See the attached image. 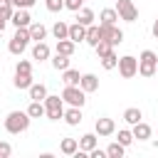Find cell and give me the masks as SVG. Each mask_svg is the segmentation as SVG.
<instances>
[{
    "instance_id": "obj_34",
    "label": "cell",
    "mask_w": 158,
    "mask_h": 158,
    "mask_svg": "<svg viewBox=\"0 0 158 158\" xmlns=\"http://www.w3.org/2000/svg\"><path fill=\"white\" fill-rule=\"evenodd\" d=\"M118 143H121V146H131V143H133V131L121 128V131H118Z\"/></svg>"
},
{
    "instance_id": "obj_5",
    "label": "cell",
    "mask_w": 158,
    "mask_h": 158,
    "mask_svg": "<svg viewBox=\"0 0 158 158\" xmlns=\"http://www.w3.org/2000/svg\"><path fill=\"white\" fill-rule=\"evenodd\" d=\"M86 91L81 89V86H64V91H62V99L69 104V106H84V101H86V96H84Z\"/></svg>"
},
{
    "instance_id": "obj_13",
    "label": "cell",
    "mask_w": 158,
    "mask_h": 158,
    "mask_svg": "<svg viewBox=\"0 0 158 158\" xmlns=\"http://www.w3.org/2000/svg\"><path fill=\"white\" fill-rule=\"evenodd\" d=\"M77 22L84 25V27L94 25V12H91L89 7H79V10H77Z\"/></svg>"
},
{
    "instance_id": "obj_41",
    "label": "cell",
    "mask_w": 158,
    "mask_h": 158,
    "mask_svg": "<svg viewBox=\"0 0 158 158\" xmlns=\"http://www.w3.org/2000/svg\"><path fill=\"white\" fill-rule=\"evenodd\" d=\"M153 37H158V20L153 22Z\"/></svg>"
},
{
    "instance_id": "obj_2",
    "label": "cell",
    "mask_w": 158,
    "mask_h": 158,
    "mask_svg": "<svg viewBox=\"0 0 158 158\" xmlns=\"http://www.w3.org/2000/svg\"><path fill=\"white\" fill-rule=\"evenodd\" d=\"M30 27H17V32L12 35V40H10V44H7V49H10V54H22L25 49H27V44H30Z\"/></svg>"
},
{
    "instance_id": "obj_33",
    "label": "cell",
    "mask_w": 158,
    "mask_h": 158,
    "mask_svg": "<svg viewBox=\"0 0 158 158\" xmlns=\"http://www.w3.org/2000/svg\"><path fill=\"white\" fill-rule=\"evenodd\" d=\"M123 148H126V146H121V143H111V146L106 148V156H109V158H121V156H123Z\"/></svg>"
},
{
    "instance_id": "obj_3",
    "label": "cell",
    "mask_w": 158,
    "mask_h": 158,
    "mask_svg": "<svg viewBox=\"0 0 158 158\" xmlns=\"http://www.w3.org/2000/svg\"><path fill=\"white\" fill-rule=\"evenodd\" d=\"M156 67H158L156 52H151V49L141 52V57H138V74L141 77H153L156 74Z\"/></svg>"
},
{
    "instance_id": "obj_10",
    "label": "cell",
    "mask_w": 158,
    "mask_h": 158,
    "mask_svg": "<svg viewBox=\"0 0 158 158\" xmlns=\"http://www.w3.org/2000/svg\"><path fill=\"white\" fill-rule=\"evenodd\" d=\"M116 131V123L111 118H96V136H111Z\"/></svg>"
},
{
    "instance_id": "obj_9",
    "label": "cell",
    "mask_w": 158,
    "mask_h": 158,
    "mask_svg": "<svg viewBox=\"0 0 158 158\" xmlns=\"http://www.w3.org/2000/svg\"><path fill=\"white\" fill-rule=\"evenodd\" d=\"M15 27H30L32 25V17L27 12V7H17V12H12V20H10Z\"/></svg>"
},
{
    "instance_id": "obj_8",
    "label": "cell",
    "mask_w": 158,
    "mask_h": 158,
    "mask_svg": "<svg viewBox=\"0 0 158 158\" xmlns=\"http://www.w3.org/2000/svg\"><path fill=\"white\" fill-rule=\"evenodd\" d=\"M101 35H104V40H106V42H111L114 47L123 42V32H121L116 25H101Z\"/></svg>"
},
{
    "instance_id": "obj_30",
    "label": "cell",
    "mask_w": 158,
    "mask_h": 158,
    "mask_svg": "<svg viewBox=\"0 0 158 158\" xmlns=\"http://www.w3.org/2000/svg\"><path fill=\"white\" fill-rule=\"evenodd\" d=\"M15 86L17 89H30L32 86V74H17L15 72Z\"/></svg>"
},
{
    "instance_id": "obj_39",
    "label": "cell",
    "mask_w": 158,
    "mask_h": 158,
    "mask_svg": "<svg viewBox=\"0 0 158 158\" xmlns=\"http://www.w3.org/2000/svg\"><path fill=\"white\" fill-rule=\"evenodd\" d=\"M89 156H91V158H106V151H99V148H94V151H89Z\"/></svg>"
},
{
    "instance_id": "obj_29",
    "label": "cell",
    "mask_w": 158,
    "mask_h": 158,
    "mask_svg": "<svg viewBox=\"0 0 158 158\" xmlns=\"http://www.w3.org/2000/svg\"><path fill=\"white\" fill-rule=\"evenodd\" d=\"M12 12H15V10H12L10 2H2V5H0V27H2V30H5V22L12 20Z\"/></svg>"
},
{
    "instance_id": "obj_4",
    "label": "cell",
    "mask_w": 158,
    "mask_h": 158,
    "mask_svg": "<svg viewBox=\"0 0 158 158\" xmlns=\"http://www.w3.org/2000/svg\"><path fill=\"white\" fill-rule=\"evenodd\" d=\"M44 109H47V118H52V121L64 118V99H59V96H47V99H44Z\"/></svg>"
},
{
    "instance_id": "obj_44",
    "label": "cell",
    "mask_w": 158,
    "mask_h": 158,
    "mask_svg": "<svg viewBox=\"0 0 158 158\" xmlns=\"http://www.w3.org/2000/svg\"><path fill=\"white\" fill-rule=\"evenodd\" d=\"M2 2H5V0H0V5H2Z\"/></svg>"
},
{
    "instance_id": "obj_45",
    "label": "cell",
    "mask_w": 158,
    "mask_h": 158,
    "mask_svg": "<svg viewBox=\"0 0 158 158\" xmlns=\"http://www.w3.org/2000/svg\"><path fill=\"white\" fill-rule=\"evenodd\" d=\"M0 35H2V27H0Z\"/></svg>"
},
{
    "instance_id": "obj_12",
    "label": "cell",
    "mask_w": 158,
    "mask_h": 158,
    "mask_svg": "<svg viewBox=\"0 0 158 158\" xmlns=\"http://www.w3.org/2000/svg\"><path fill=\"white\" fill-rule=\"evenodd\" d=\"M101 40H104V35H101V25H99V27H96V25H89V27H86V42H89L91 47H96Z\"/></svg>"
},
{
    "instance_id": "obj_16",
    "label": "cell",
    "mask_w": 158,
    "mask_h": 158,
    "mask_svg": "<svg viewBox=\"0 0 158 158\" xmlns=\"http://www.w3.org/2000/svg\"><path fill=\"white\" fill-rule=\"evenodd\" d=\"M64 121H67L69 126H77V123H81V109H79V106H72V109H67V111H64Z\"/></svg>"
},
{
    "instance_id": "obj_17",
    "label": "cell",
    "mask_w": 158,
    "mask_h": 158,
    "mask_svg": "<svg viewBox=\"0 0 158 158\" xmlns=\"http://www.w3.org/2000/svg\"><path fill=\"white\" fill-rule=\"evenodd\" d=\"M133 138H138V141L151 138V126H148V123H143V121L133 123Z\"/></svg>"
},
{
    "instance_id": "obj_24",
    "label": "cell",
    "mask_w": 158,
    "mask_h": 158,
    "mask_svg": "<svg viewBox=\"0 0 158 158\" xmlns=\"http://www.w3.org/2000/svg\"><path fill=\"white\" fill-rule=\"evenodd\" d=\"M52 32H54V37H57V40H67V37H69V25L59 20V22H54Z\"/></svg>"
},
{
    "instance_id": "obj_36",
    "label": "cell",
    "mask_w": 158,
    "mask_h": 158,
    "mask_svg": "<svg viewBox=\"0 0 158 158\" xmlns=\"http://www.w3.org/2000/svg\"><path fill=\"white\" fill-rule=\"evenodd\" d=\"M64 7V0H47V10L49 12H59Z\"/></svg>"
},
{
    "instance_id": "obj_11",
    "label": "cell",
    "mask_w": 158,
    "mask_h": 158,
    "mask_svg": "<svg viewBox=\"0 0 158 158\" xmlns=\"http://www.w3.org/2000/svg\"><path fill=\"white\" fill-rule=\"evenodd\" d=\"M69 40L77 44V42H81V40H86V27L84 25H79V22H74V25H69Z\"/></svg>"
},
{
    "instance_id": "obj_19",
    "label": "cell",
    "mask_w": 158,
    "mask_h": 158,
    "mask_svg": "<svg viewBox=\"0 0 158 158\" xmlns=\"http://www.w3.org/2000/svg\"><path fill=\"white\" fill-rule=\"evenodd\" d=\"M79 148L86 151V153L94 151V148H96V133H84V136L79 138Z\"/></svg>"
},
{
    "instance_id": "obj_20",
    "label": "cell",
    "mask_w": 158,
    "mask_h": 158,
    "mask_svg": "<svg viewBox=\"0 0 158 158\" xmlns=\"http://www.w3.org/2000/svg\"><path fill=\"white\" fill-rule=\"evenodd\" d=\"M44 35H47V27H44L42 22H32V25H30V37H32V40L42 42V40H44Z\"/></svg>"
},
{
    "instance_id": "obj_22",
    "label": "cell",
    "mask_w": 158,
    "mask_h": 158,
    "mask_svg": "<svg viewBox=\"0 0 158 158\" xmlns=\"http://www.w3.org/2000/svg\"><path fill=\"white\" fill-rule=\"evenodd\" d=\"M57 52L72 57V54H74V42H72L69 37H67V40H57Z\"/></svg>"
},
{
    "instance_id": "obj_18",
    "label": "cell",
    "mask_w": 158,
    "mask_h": 158,
    "mask_svg": "<svg viewBox=\"0 0 158 158\" xmlns=\"http://www.w3.org/2000/svg\"><path fill=\"white\" fill-rule=\"evenodd\" d=\"M30 99L32 101H44L47 99V86L44 84H32L30 86Z\"/></svg>"
},
{
    "instance_id": "obj_28",
    "label": "cell",
    "mask_w": 158,
    "mask_h": 158,
    "mask_svg": "<svg viewBox=\"0 0 158 158\" xmlns=\"http://www.w3.org/2000/svg\"><path fill=\"white\" fill-rule=\"evenodd\" d=\"M143 116H141V109H136V106H131V109H126L123 111V121L126 123H138Z\"/></svg>"
},
{
    "instance_id": "obj_40",
    "label": "cell",
    "mask_w": 158,
    "mask_h": 158,
    "mask_svg": "<svg viewBox=\"0 0 158 158\" xmlns=\"http://www.w3.org/2000/svg\"><path fill=\"white\" fill-rule=\"evenodd\" d=\"M35 0H17V7H32Z\"/></svg>"
},
{
    "instance_id": "obj_35",
    "label": "cell",
    "mask_w": 158,
    "mask_h": 158,
    "mask_svg": "<svg viewBox=\"0 0 158 158\" xmlns=\"http://www.w3.org/2000/svg\"><path fill=\"white\" fill-rule=\"evenodd\" d=\"M17 74H32V64L27 62V59H20L17 62V69H15Z\"/></svg>"
},
{
    "instance_id": "obj_27",
    "label": "cell",
    "mask_w": 158,
    "mask_h": 158,
    "mask_svg": "<svg viewBox=\"0 0 158 158\" xmlns=\"http://www.w3.org/2000/svg\"><path fill=\"white\" fill-rule=\"evenodd\" d=\"M27 114H30V118H40V116L47 114V109L42 106V101H32V104L27 106Z\"/></svg>"
},
{
    "instance_id": "obj_1",
    "label": "cell",
    "mask_w": 158,
    "mask_h": 158,
    "mask_svg": "<svg viewBox=\"0 0 158 158\" xmlns=\"http://www.w3.org/2000/svg\"><path fill=\"white\" fill-rule=\"evenodd\" d=\"M30 126V114L27 111H10L5 118V131L7 133H22Z\"/></svg>"
},
{
    "instance_id": "obj_43",
    "label": "cell",
    "mask_w": 158,
    "mask_h": 158,
    "mask_svg": "<svg viewBox=\"0 0 158 158\" xmlns=\"http://www.w3.org/2000/svg\"><path fill=\"white\" fill-rule=\"evenodd\" d=\"M156 74H158V67H156Z\"/></svg>"
},
{
    "instance_id": "obj_6",
    "label": "cell",
    "mask_w": 158,
    "mask_h": 158,
    "mask_svg": "<svg viewBox=\"0 0 158 158\" xmlns=\"http://www.w3.org/2000/svg\"><path fill=\"white\" fill-rule=\"evenodd\" d=\"M118 72H121V77H123V79L136 77V72H138V59H136V57H131V54L121 57V59H118Z\"/></svg>"
},
{
    "instance_id": "obj_32",
    "label": "cell",
    "mask_w": 158,
    "mask_h": 158,
    "mask_svg": "<svg viewBox=\"0 0 158 158\" xmlns=\"http://www.w3.org/2000/svg\"><path fill=\"white\" fill-rule=\"evenodd\" d=\"M101 67L104 69H114V67H118V57L111 52V54H106V57H101Z\"/></svg>"
},
{
    "instance_id": "obj_26",
    "label": "cell",
    "mask_w": 158,
    "mask_h": 158,
    "mask_svg": "<svg viewBox=\"0 0 158 158\" xmlns=\"http://www.w3.org/2000/svg\"><path fill=\"white\" fill-rule=\"evenodd\" d=\"M52 67L57 69V72H64V69H69V57L67 54H54V59H52Z\"/></svg>"
},
{
    "instance_id": "obj_31",
    "label": "cell",
    "mask_w": 158,
    "mask_h": 158,
    "mask_svg": "<svg viewBox=\"0 0 158 158\" xmlns=\"http://www.w3.org/2000/svg\"><path fill=\"white\" fill-rule=\"evenodd\" d=\"M94 49H96V54H99V59H101V57H106V54H111V52H114V44H111V42H106V40H101Z\"/></svg>"
},
{
    "instance_id": "obj_38",
    "label": "cell",
    "mask_w": 158,
    "mask_h": 158,
    "mask_svg": "<svg viewBox=\"0 0 158 158\" xmlns=\"http://www.w3.org/2000/svg\"><path fill=\"white\" fill-rule=\"evenodd\" d=\"M81 2H84V0H64V7H69V10L77 12V10L81 7Z\"/></svg>"
},
{
    "instance_id": "obj_15",
    "label": "cell",
    "mask_w": 158,
    "mask_h": 158,
    "mask_svg": "<svg viewBox=\"0 0 158 158\" xmlns=\"http://www.w3.org/2000/svg\"><path fill=\"white\" fill-rule=\"evenodd\" d=\"M79 86H81L84 91H96V89H99V79H96L94 74H81Z\"/></svg>"
},
{
    "instance_id": "obj_25",
    "label": "cell",
    "mask_w": 158,
    "mask_h": 158,
    "mask_svg": "<svg viewBox=\"0 0 158 158\" xmlns=\"http://www.w3.org/2000/svg\"><path fill=\"white\" fill-rule=\"evenodd\" d=\"M32 57H35V59H40V62H42V59H47V57H49V47H47L44 42H37V44L32 47Z\"/></svg>"
},
{
    "instance_id": "obj_37",
    "label": "cell",
    "mask_w": 158,
    "mask_h": 158,
    "mask_svg": "<svg viewBox=\"0 0 158 158\" xmlns=\"http://www.w3.org/2000/svg\"><path fill=\"white\" fill-rule=\"evenodd\" d=\"M10 153H12V146L5 143V141H0V158H7Z\"/></svg>"
},
{
    "instance_id": "obj_23",
    "label": "cell",
    "mask_w": 158,
    "mask_h": 158,
    "mask_svg": "<svg viewBox=\"0 0 158 158\" xmlns=\"http://www.w3.org/2000/svg\"><path fill=\"white\" fill-rule=\"evenodd\" d=\"M101 25H116V20H118V12L116 10H111V7H106V10H101Z\"/></svg>"
},
{
    "instance_id": "obj_14",
    "label": "cell",
    "mask_w": 158,
    "mask_h": 158,
    "mask_svg": "<svg viewBox=\"0 0 158 158\" xmlns=\"http://www.w3.org/2000/svg\"><path fill=\"white\" fill-rule=\"evenodd\" d=\"M62 81H64V86H79V81H81V74H79L77 69H64V77H62Z\"/></svg>"
},
{
    "instance_id": "obj_21",
    "label": "cell",
    "mask_w": 158,
    "mask_h": 158,
    "mask_svg": "<svg viewBox=\"0 0 158 158\" xmlns=\"http://www.w3.org/2000/svg\"><path fill=\"white\" fill-rule=\"evenodd\" d=\"M59 148H62V153H64V156H74V153L79 151V141H77V138H64Z\"/></svg>"
},
{
    "instance_id": "obj_42",
    "label": "cell",
    "mask_w": 158,
    "mask_h": 158,
    "mask_svg": "<svg viewBox=\"0 0 158 158\" xmlns=\"http://www.w3.org/2000/svg\"><path fill=\"white\" fill-rule=\"evenodd\" d=\"M5 2H10L12 7H17V0H5Z\"/></svg>"
},
{
    "instance_id": "obj_7",
    "label": "cell",
    "mask_w": 158,
    "mask_h": 158,
    "mask_svg": "<svg viewBox=\"0 0 158 158\" xmlns=\"http://www.w3.org/2000/svg\"><path fill=\"white\" fill-rule=\"evenodd\" d=\"M116 12H118V17L126 20V22H136V17H138V10H136V5H133L131 0H118V2H116Z\"/></svg>"
}]
</instances>
